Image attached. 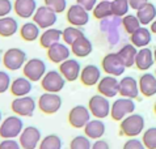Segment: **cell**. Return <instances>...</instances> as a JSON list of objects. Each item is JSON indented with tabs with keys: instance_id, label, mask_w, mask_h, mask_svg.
<instances>
[{
	"instance_id": "1",
	"label": "cell",
	"mask_w": 156,
	"mask_h": 149,
	"mask_svg": "<svg viewBox=\"0 0 156 149\" xmlns=\"http://www.w3.org/2000/svg\"><path fill=\"white\" fill-rule=\"evenodd\" d=\"M144 126V118L140 114L133 113L119 122V131L126 137H138L139 135L143 133Z\"/></svg>"
},
{
	"instance_id": "2",
	"label": "cell",
	"mask_w": 156,
	"mask_h": 149,
	"mask_svg": "<svg viewBox=\"0 0 156 149\" xmlns=\"http://www.w3.org/2000/svg\"><path fill=\"white\" fill-rule=\"evenodd\" d=\"M27 52L20 47H11L3 55V64L8 71H19L27 63Z\"/></svg>"
},
{
	"instance_id": "3",
	"label": "cell",
	"mask_w": 156,
	"mask_h": 149,
	"mask_svg": "<svg viewBox=\"0 0 156 149\" xmlns=\"http://www.w3.org/2000/svg\"><path fill=\"white\" fill-rule=\"evenodd\" d=\"M136 109L135 101L131 98L119 97L117 98L110 107V118L115 122H121L123 118H126L130 114H133Z\"/></svg>"
},
{
	"instance_id": "4",
	"label": "cell",
	"mask_w": 156,
	"mask_h": 149,
	"mask_svg": "<svg viewBox=\"0 0 156 149\" xmlns=\"http://www.w3.org/2000/svg\"><path fill=\"white\" fill-rule=\"evenodd\" d=\"M110 107L112 103L109 102V98L101 94H94L88 101V110L96 119H105L106 116H110Z\"/></svg>"
},
{
	"instance_id": "5",
	"label": "cell",
	"mask_w": 156,
	"mask_h": 149,
	"mask_svg": "<svg viewBox=\"0 0 156 149\" xmlns=\"http://www.w3.org/2000/svg\"><path fill=\"white\" fill-rule=\"evenodd\" d=\"M24 130V122L19 115H11L3 119L0 124V137L3 139H16Z\"/></svg>"
},
{
	"instance_id": "6",
	"label": "cell",
	"mask_w": 156,
	"mask_h": 149,
	"mask_svg": "<svg viewBox=\"0 0 156 149\" xmlns=\"http://www.w3.org/2000/svg\"><path fill=\"white\" fill-rule=\"evenodd\" d=\"M66 80L57 69H51L45 73L41 80V88L47 93H59L66 86Z\"/></svg>"
},
{
	"instance_id": "7",
	"label": "cell",
	"mask_w": 156,
	"mask_h": 149,
	"mask_svg": "<svg viewBox=\"0 0 156 149\" xmlns=\"http://www.w3.org/2000/svg\"><path fill=\"white\" fill-rule=\"evenodd\" d=\"M62 97L58 93H47L45 92L43 94L40 95V98L37 101V107L47 115H53V114L58 113L62 107Z\"/></svg>"
},
{
	"instance_id": "8",
	"label": "cell",
	"mask_w": 156,
	"mask_h": 149,
	"mask_svg": "<svg viewBox=\"0 0 156 149\" xmlns=\"http://www.w3.org/2000/svg\"><path fill=\"white\" fill-rule=\"evenodd\" d=\"M37 107V102L32 95H24V97H15L11 102V110L15 113V115L19 116H33Z\"/></svg>"
},
{
	"instance_id": "9",
	"label": "cell",
	"mask_w": 156,
	"mask_h": 149,
	"mask_svg": "<svg viewBox=\"0 0 156 149\" xmlns=\"http://www.w3.org/2000/svg\"><path fill=\"white\" fill-rule=\"evenodd\" d=\"M46 72V63L40 58L28 59L23 67V74L32 82L41 81Z\"/></svg>"
},
{
	"instance_id": "10",
	"label": "cell",
	"mask_w": 156,
	"mask_h": 149,
	"mask_svg": "<svg viewBox=\"0 0 156 149\" xmlns=\"http://www.w3.org/2000/svg\"><path fill=\"white\" fill-rule=\"evenodd\" d=\"M101 68L106 74L114 76V77L122 76L125 73V69H126L122 60L117 55V52H109V54H106L104 56L101 60Z\"/></svg>"
},
{
	"instance_id": "11",
	"label": "cell",
	"mask_w": 156,
	"mask_h": 149,
	"mask_svg": "<svg viewBox=\"0 0 156 149\" xmlns=\"http://www.w3.org/2000/svg\"><path fill=\"white\" fill-rule=\"evenodd\" d=\"M41 140H42L41 131L36 126L24 127L23 132L19 136V143L21 145V149H36L40 145Z\"/></svg>"
},
{
	"instance_id": "12",
	"label": "cell",
	"mask_w": 156,
	"mask_h": 149,
	"mask_svg": "<svg viewBox=\"0 0 156 149\" xmlns=\"http://www.w3.org/2000/svg\"><path fill=\"white\" fill-rule=\"evenodd\" d=\"M66 20H67V23L72 26L83 28V26H85L89 23V12L84 9L81 5L75 3L67 8Z\"/></svg>"
},
{
	"instance_id": "13",
	"label": "cell",
	"mask_w": 156,
	"mask_h": 149,
	"mask_svg": "<svg viewBox=\"0 0 156 149\" xmlns=\"http://www.w3.org/2000/svg\"><path fill=\"white\" fill-rule=\"evenodd\" d=\"M33 23H36L40 29H49L57 24L58 21V15L54 11H51L49 7L46 5H41L37 8L36 13L33 15Z\"/></svg>"
},
{
	"instance_id": "14",
	"label": "cell",
	"mask_w": 156,
	"mask_h": 149,
	"mask_svg": "<svg viewBox=\"0 0 156 149\" xmlns=\"http://www.w3.org/2000/svg\"><path fill=\"white\" fill-rule=\"evenodd\" d=\"M90 113L88 106L83 105H76L68 113V123L73 128H84L85 124L90 120Z\"/></svg>"
},
{
	"instance_id": "15",
	"label": "cell",
	"mask_w": 156,
	"mask_h": 149,
	"mask_svg": "<svg viewBox=\"0 0 156 149\" xmlns=\"http://www.w3.org/2000/svg\"><path fill=\"white\" fill-rule=\"evenodd\" d=\"M98 94L104 95L106 98H114L115 95H119V80L114 76H104L100 78L97 84Z\"/></svg>"
},
{
	"instance_id": "16",
	"label": "cell",
	"mask_w": 156,
	"mask_h": 149,
	"mask_svg": "<svg viewBox=\"0 0 156 149\" xmlns=\"http://www.w3.org/2000/svg\"><path fill=\"white\" fill-rule=\"evenodd\" d=\"M119 25H121V20L114 16L101 20V23H100V29H101L102 33H106V38L110 42V45H115L119 41V32H118Z\"/></svg>"
},
{
	"instance_id": "17",
	"label": "cell",
	"mask_w": 156,
	"mask_h": 149,
	"mask_svg": "<svg viewBox=\"0 0 156 149\" xmlns=\"http://www.w3.org/2000/svg\"><path fill=\"white\" fill-rule=\"evenodd\" d=\"M60 74L64 77L66 81H76L80 77V72H81V65L77 62L76 59L68 58L67 60H64L63 63L59 64V69Z\"/></svg>"
},
{
	"instance_id": "18",
	"label": "cell",
	"mask_w": 156,
	"mask_h": 149,
	"mask_svg": "<svg viewBox=\"0 0 156 149\" xmlns=\"http://www.w3.org/2000/svg\"><path fill=\"white\" fill-rule=\"evenodd\" d=\"M70 55H71V49H70V46L66 45L64 42L63 43L58 42L47 49V58L54 64L63 63L64 60H67L70 58Z\"/></svg>"
},
{
	"instance_id": "19",
	"label": "cell",
	"mask_w": 156,
	"mask_h": 149,
	"mask_svg": "<svg viewBox=\"0 0 156 149\" xmlns=\"http://www.w3.org/2000/svg\"><path fill=\"white\" fill-rule=\"evenodd\" d=\"M119 95L125 98L135 99L139 95L138 80L133 76H123L119 80Z\"/></svg>"
},
{
	"instance_id": "20",
	"label": "cell",
	"mask_w": 156,
	"mask_h": 149,
	"mask_svg": "<svg viewBox=\"0 0 156 149\" xmlns=\"http://www.w3.org/2000/svg\"><path fill=\"white\" fill-rule=\"evenodd\" d=\"M101 77V69L96 64H87L81 68L79 78L84 86H93L98 84Z\"/></svg>"
},
{
	"instance_id": "21",
	"label": "cell",
	"mask_w": 156,
	"mask_h": 149,
	"mask_svg": "<svg viewBox=\"0 0 156 149\" xmlns=\"http://www.w3.org/2000/svg\"><path fill=\"white\" fill-rule=\"evenodd\" d=\"M138 86H139V93L144 97L150 98L156 94V76L155 73L144 72L140 74L138 80Z\"/></svg>"
},
{
	"instance_id": "22",
	"label": "cell",
	"mask_w": 156,
	"mask_h": 149,
	"mask_svg": "<svg viewBox=\"0 0 156 149\" xmlns=\"http://www.w3.org/2000/svg\"><path fill=\"white\" fill-rule=\"evenodd\" d=\"M36 0H15L13 11L20 19H30L37 11Z\"/></svg>"
},
{
	"instance_id": "23",
	"label": "cell",
	"mask_w": 156,
	"mask_h": 149,
	"mask_svg": "<svg viewBox=\"0 0 156 149\" xmlns=\"http://www.w3.org/2000/svg\"><path fill=\"white\" fill-rule=\"evenodd\" d=\"M32 89H33V82L25 76H20V77H16L15 80H12L11 88H9L12 95H15V97L29 95Z\"/></svg>"
},
{
	"instance_id": "24",
	"label": "cell",
	"mask_w": 156,
	"mask_h": 149,
	"mask_svg": "<svg viewBox=\"0 0 156 149\" xmlns=\"http://www.w3.org/2000/svg\"><path fill=\"white\" fill-rule=\"evenodd\" d=\"M84 135L90 140H100L106 132V126L102 119H90L84 127Z\"/></svg>"
},
{
	"instance_id": "25",
	"label": "cell",
	"mask_w": 156,
	"mask_h": 149,
	"mask_svg": "<svg viewBox=\"0 0 156 149\" xmlns=\"http://www.w3.org/2000/svg\"><path fill=\"white\" fill-rule=\"evenodd\" d=\"M152 41V33L147 26H140L138 30H135L131 36H130V42L136 49H143V47H148V45Z\"/></svg>"
},
{
	"instance_id": "26",
	"label": "cell",
	"mask_w": 156,
	"mask_h": 149,
	"mask_svg": "<svg viewBox=\"0 0 156 149\" xmlns=\"http://www.w3.org/2000/svg\"><path fill=\"white\" fill-rule=\"evenodd\" d=\"M155 63L154 59V51L148 49V47H143V49H138L136 58H135V67L139 71H148Z\"/></svg>"
},
{
	"instance_id": "27",
	"label": "cell",
	"mask_w": 156,
	"mask_h": 149,
	"mask_svg": "<svg viewBox=\"0 0 156 149\" xmlns=\"http://www.w3.org/2000/svg\"><path fill=\"white\" fill-rule=\"evenodd\" d=\"M70 49H71V54L75 55L76 58H87L89 54H92L93 45H92V42H90V39L83 36L79 39H76L70 46Z\"/></svg>"
},
{
	"instance_id": "28",
	"label": "cell",
	"mask_w": 156,
	"mask_h": 149,
	"mask_svg": "<svg viewBox=\"0 0 156 149\" xmlns=\"http://www.w3.org/2000/svg\"><path fill=\"white\" fill-rule=\"evenodd\" d=\"M60 39H62V30H59L57 28H49V29H45L41 33L38 41H40V46L42 49L47 50L49 47L55 45V43L60 42Z\"/></svg>"
},
{
	"instance_id": "29",
	"label": "cell",
	"mask_w": 156,
	"mask_h": 149,
	"mask_svg": "<svg viewBox=\"0 0 156 149\" xmlns=\"http://www.w3.org/2000/svg\"><path fill=\"white\" fill-rule=\"evenodd\" d=\"M138 49L131 43H126L121 49L117 51V55L119 56V59L122 60L123 65L126 68H130L133 65H135V58H136Z\"/></svg>"
},
{
	"instance_id": "30",
	"label": "cell",
	"mask_w": 156,
	"mask_h": 149,
	"mask_svg": "<svg viewBox=\"0 0 156 149\" xmlns=\"http://www.w3.org/2000/svg\"><path fill=\"white\" fill-rule=\"evenodd\" d=\"M19 29L20 26L15 17H11V16L0 17V37L9 38L12 36H15L19 32Z\"/></svg>"
},
{
	"instance_id": "31",
	"label": "cell",
	"mask_w": 156,
	"mask_h": 149,
	"mask_svg": "<svg viewBox=\"0 0 156 149\" xmlns=\"http://www.w3.org/2000/svg\"><path fill=\"white\" fill-rule=\"evenodd\" d=\"M20 37L24 39L25 42H34L37 41L41 36V29L36 23L29 21V23H24L20 26Z\"/></svg>"
},
{
	"instance_id": "32",
	"label": "cell",
	"mask_w": 156,
	"mask_h": 149,
	"mask_svg": "<svg viewBox=\"0 0 156 149\" xmlns=\"http://www.w3.org/2000/svg\"><path fill=\"white\" fill-rule=\"evenodd\" d=\"M136 17L139 20V23L142 26H147L151 25L152 21L156 19V7L155 4L148 2L146 5H143L142 8L136 11Z\"/></svg>"
},
{
	"instance_id": "33",
	"label": "cell",
	"mask_w": 156,
	"mask_h": 149,
	"mask_svg": "<svg viewBox=\"0 0 156 149\" xmlns=\"http://www.w3.org/2000/svg\"><path fill=\"white\" fill-rule=\"evenodd\" d=\"M93 17L96 20H105V19H109L113 15H112V3L109 0H101L98 2L96 5L93 8Z\"/></svg>"
},
{
	"instance_id": "34",
	"label": "cell",
	"mask_w": 156,
	"mask_h": 149,
	"mask_svg": "<svg viewBox=\"0 0 156 149\" xmlns=\"http://www.w3.org/2000/svg\"><path fill=\"white\" fill-rule=\"evenodd\" d=\"M83 36H85V34H84L83 30H81V28H76V26H72V25L67 26L66 29L62 30V39L68 46H71L76 39H79Z\"/></svg>"
},
{
	"instance_id": "35",
	"label": "cell",
	"mask_w": 156,
	"mask_h": 149,
	"mask_svg": "<svg viewBox=\"0 0 156 149\" xmlns=\"http://www.w3.org/2000/svg\"><path fill=\"white\" fill-rule=\"evenodd\" d=\"M63 148V141L58 135L50 133L47 136L42 137L38 149H62Z\"/></svg>"
},
{
	"instance_id": "36",
	"label": "cell",
	"mask_w": 156,
	"mask_h": 149,
	"mask_svg": "<svg viewBox=\"0 0 156 149\" xmlns=\"http://www.w3.org/2000/svg\"><path fill=\"white\" fill-rule=\"evenodd\" d=\"M121 25H122V28L125 29V32L130 34V36L142 26L136 15H131V13H127L126 16H123L122 19H121Z\"/></svg>"
},
{
	"instance_id": "37",
	"label": "cell",
	"mask_w": 156,
	"mask_h": 149,
	"mask_svg": "<svg viewBox=\"0 0 156 149\" xmlns=\"http://www.w3.org/2000/svg\"><path fill=\"white\" fill-rule=\"evenodd\" d=\"M112 15L118 19H122L130 11L129 0H112Z\"/></svg>"
},
{
	"instance_id": "38",
	"label": "cell",
	"mask_w": 156,
	"mask_h": 149,
	"mask_svg": "<svg viewBox=\"0 0 156 149\" xmlns=\"http://www.w3.org/2000/svg\"><path fill=\"white\" fill-rule=\"evenodd\" d=\"M142 143L146 149H156V127H150L143 131Z\"/></svg>"
},
{
	"instance_id": "39",
	"label": "cell",
	"mask_w": 156,
	"mask_h": 149,
	"mask_svg": "<svg viewBox=\"0 0 156 149\" xmlns=\"http://www.w3.org/2000/svg\"><path fill=\"white\" fill-rule=\"evenodd\" d=\"M92 141L85 135H77L70 141V149H90Z\"/></svg>"
},
{
	"instance_id": "40",
	"label": "cell",
	"mask_w": 156,
	"mask_h": 149,
	"mask_svg": "<svg viewBox=\"0 0 156 149\" xmlns=\"http://www.w3.org/2000/svg\"><path fill=\"white\" fill-rule=\"evenodd\" d=\"M43 5L49 7L55 13H63L67 9V0H43Z\"/></svg>"
},
{
	"instance_id": "41",
	"label": "cell",
	"mask_w": 156,
	"mask_h": 149,
	"mask_svg": "<svg viewBox=\"0 0 156 149\" xmlns=\"http://www.w3.org/2000/svg\"><path fill=\"white\" fill-rule=\"evenodd\" d=\"M11 76L9 73L5 71H0V94L5 93L7 90H9L11 88Z\"/></svg>"
},
{
	"instance_id": "42",
	"label": "cell",
	"mask_w": 156,
	"mask_h": 149,
	"mask_svg": "<svg viewBox=\"0 0 156 149\" xmlns=\"http://www.w3.org/2000/svg\"><path fill=\"white\" fill-rule=\"evenodd\" d=\"M122 149H146V147L143 145L142 140L136 137H130L129 140L125 141Z\"/></svg>"
},
{
	"instance_id": "43",
	"label": "cell",
	"mask_w": 156,
	"mask_h": 149,
	"mask_svg": "<svg viewBox=\"0 0 156 149\" xmlns=\"http://www.w3.org/2000/svg\"><path fill=\"white\" fill-rule=\"evenodd\" d=\"M12 11H13V3L11 0H0V17L9 16Z\"/></svg>"
},
{
	"instance_id": "44",
	"label": "cell",
	"mask_w": 156,
	"mask_h": 149,
	"mask_svg": "<svg viewBox=\"0 0 156 149\" xmlns=\"http://www.w3.org/2000/svg\"><path fill=\"white\" fill-rule=\"evenodd\" d=\"M0 149H21V145L16 139H3L0 141Z\"/></svg>"
},
{
	"instance_id": "45",
	"label": "cell",
	"mask_w": 156,
	"mask_h": 149,
	"mask_svg": "<svg viewBox=\"0 0 156 149\" xmlns=\"http://www.w3.org/2000/svg\"><path fill=\"white\" fill-rule=\"evenodd\" d=\"M97 3H98V0H76V4L81 5L84 9H87L88 12H92L94 5H96Z\"/></svg>"
},
{
	"instance_id": "46",
	"label": "cell",
	"mask_w": 156,
	"mask_h": 149,
	"mask_svg": "<svg viewBox=\"0 0 156 149\" xmlns=\"http://www.w3.org/2000/svg\"><path fill=\"white\" fill-rule=\"evenodd\" d=\"M90 149H110V145L106 140L100 139V140H94Z\"/></svg>"
},
{
	"instance_id": "47",
	"label": "cell",
	"mask_w": 156,
	"mask_h": 149,
	"mask_svg": "<svg viewBox=\"0 0 156 149\" xmlns=\"http://www.w3.org/2000/svg\"><path fill=\"white\" fill-rule=\"evenodd\" d=\"M148 2L150 0H129V4H130V8H131V9L138 11L143 5H146Z\"/></svg>"
},
{
	"instance_id": "48",
	"label": "cell",
	"mask_w": 156,
	"mask_h": 149,
	"mask_svg": "<svg viewBox=\"0 0 156 149\" xmlns=\"http://www.w3.org/2000/svg\"><path fill=\"white\" fill-rule=\"evenodd\" d=\"M150 30H151V33H154L156 34V19L152 21V24L150 25Z\"/></svg>"
},
{
	"instance_id": "49",
	"label": "cell",
	"mask_w": 156,
	"mask_h": 149,
	"mask_svg": "<svg viewBox=\"0 0 156 149\" xmlns=\"http://www.w3.org/2000/svg\"><path fill=\"white\" fill-rule=\"evenodd\" d=\"M2 122H3V114L0 111V124H2Z\"/></svg>"
},
{
	"instance_id": "50",
	"label": "cell",
	"mask_w": 156,
	"mask_h": 149,
	"mask_svg": "<svg viewBox=\"0 0 156 149\" xmlns=\"http://www.w3.org/2000/svg\"><path fill=\"white\" fill-rule=\"evenodd\" d=\"M154 113H155V115H156V101H155V103H154Z\"/></svg>"
},
{
	"instance_id": "51",
	"label": "cell",
	"mask_w": 156,
	"mask_h": 149,
	"mask_svg": "<svg viewBox=\"0 0 156 149\" xmlns=\"http://www.w3.org/2000/svg\"><path fill=\"white\" fill-rule=\"evenodd\" d=\"M154 59H155V63H156V49L154 50Z\"/></svg>"
},
{
	"instance_id": "52",
	"label": "cell",
	"mask_w": 156,
	"mask_h": 149,
	"mask_svg": "<svg viewBox=\"0 0 156 149\" xmlns=\"http://www.w3.org/2000/svg\"><path fill=\"white\" fill-rule=\"evenodd\" d=\"M2 62H3V55H2V52H0V64H2Z\"/></svg>"
},
{
	"instance_id": "53",
	"label": "cell",
	"mask_w": 156,
	"mask_h": 149,
	"mask_svg": "<svg viewBox=\"0 0 156 149\" xmlns=\"http://www.w3.org/2000/svg\"><path fill=\"white\" fill-rule=\"evenodd\" d=\"M155 76H156V71H155Z\"/></svg>"
},
{
	"instance_id": "54",
	"label": "cell",
	"mask_w": 156,
	"mask_h": 149,
	"mask_svg": "<svg viewBox=\"0 0 156 149\" xmlns=\"http://www.w3.org/2000/svg\"><path fill=\"white\" fill-rule=\"evenodd\" d=\"M109 2H112V0H109Z\"/></svg>"
}]
</instances>
